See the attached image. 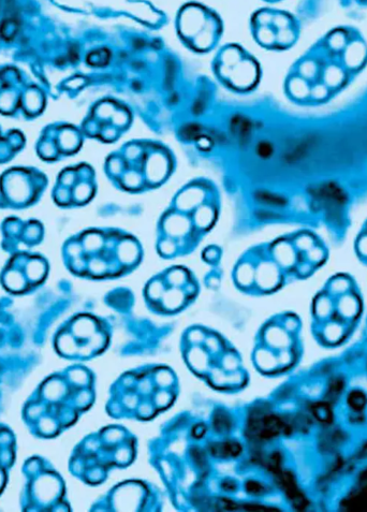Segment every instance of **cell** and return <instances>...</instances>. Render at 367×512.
I'll list each match as a JSON object with an SVG mask.
<instances>
[{
  "instance_id": "cell-1",
  "label": "cell",
  "mask_w": 367,
  "mask_h": 512,
  "mask_svg": "<svg viewBox=\"0 0 367 512\" xmlns=\"http://www.w3.org/2000/svg\"><path fill=\"white\" fill-rule=\"evenodd\" d=\"M110 60V53L108 50H99L90 55L88 57V62L92 63L93 65H106Z\"/></svg>"
},
{
  "instance_id": "cell-3",
  "label": "cell",
  "mask_w": 367,
  "mask_h": 512,
  "mask_svg": "<svg viewBox=\"0 0 367 512\" xmlns=\"http://www.w3.org/2000/svg\"><path fill=\"white\" fill-rule=\"evenodd\" d=\"M271 146L269 144H262L260 145L259 153L263 157H268L271 155Z\"/></svg>"
},
{
  "instance_id": "cell-2",
  "label": "cell",
  "mask_w": 367,
  "mask_h": 512,
  "mask_svg": "<svg viewBox=\"0 0 367 512\" xmlns=\"http://www.w3.org/2000/svg\"><path fill=\"white\" fill-rule=\"evenodd\" d=\"M343 330L340 326H329L326 331V338L329 342H336L342 338Z\"/></svg>"
}]
</instances>
